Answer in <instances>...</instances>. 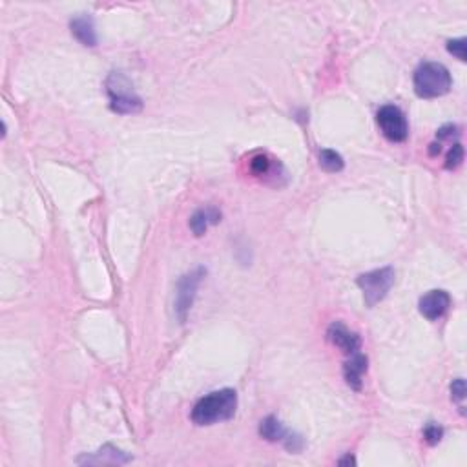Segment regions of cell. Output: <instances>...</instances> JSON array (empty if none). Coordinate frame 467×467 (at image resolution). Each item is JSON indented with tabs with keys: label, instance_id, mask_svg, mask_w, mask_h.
Listing matches in <instances>:
<instances>
[{
	"label": "cell",
	"instance_id": "1",
	"mask_svg": "<svg viewBox=\"0 0 467 467\" xmlns=\"http://www.w3.org/2000/svg\"><path fill=\"white\" fill-rule=\"evenodd\" d=\"M238 409V394L232 389H221L209 396L201 398L192 409V422L195 425H212L224 422L236 414Z\"/></svg>",
	"mask_w": 467,
	"mask_h": 467
},
{
	"label": "cell",
	"instance_id": "5",
	"mask_svg": "<svg viewBox=\"0 0 467 467\" xmlns=\"http://www.w3.org/2000/svg\"><path fill=\"white\" fill-rule=\"evenodd\" d=\"M378 126L391 143H403L409 135V125L405 115L398 106L387 105L378 109Z\"/></svg>",
	"mask_w": 467,
	"mask_h": 467
},
{
	"label": "cell",
	"instance_id": "6",
	"mask_svg": "<svg viewBox=\"0 0 467 467\" xmlns=\"http://www.w3.org/2000/svg\"><path fill=\"white\" fill-rule=\"evenodd\" d=\"M201 278H203V270L197 269V270H194V272L183 276L179 285H177V301H175V310H177V314H179L181 324L186 319V312H188L190 307H192V301H194L195 290H197V285H199V281H201Z\"/></svg>",
	"mask_w": 467,
	"mask_h": 467
},
{
	"label": "cell",
	"instance_id": "14",
	"mask_svg": "<svg viewBox=\"0 0 467 467\" xmlns=\"http://www.w3.org/2000/svg\"><path fill=\"white\" fill-rule=\"evenodd\" d=\"M319 166L327 172H340L343 170L345 163H343V157L334 152V150H321L319 152Z\"/></svg>",
	"mask_w": 467,
	"mask_h": 467
},
{
	"label": "cell",
	"instance_id": "10",
	"mask_svg": "<svg viewBox=\"0 0 467 467\" xmlns=\"http://www.w3.org/2000/svg\"><path fill=\"white\" fill-rule=\"evenodd\" d=\"M71 33L75 35V39L82 42L85 46H97V33H95L94 20L90 17H77V19L71 20Z\"/></svg>",
	"mask_w": 467,
	"mask_h": 467
},
{
	"label": "cell",
	"instance_id": "3",
	"mask_svg": "<svg viewBox=\"0 0 467 467\" xmlns=\"http://www.w3.org/2000/svg\"><path fill=\"white\" fill-rule=\"evenodd\" d=\"M109 106L117 114H137L143 109V100L134 91L130 80L123 73H112L106 80Z\"/></svg>",
	"mask_w": 467,
	"mask_h": 467
},
{
	"label": "cell",
	"instance_id": "17",
	"mask_svg": "<svg viewBox=\"0 0 467 467\" xmlns=\"http://www.w3.org/2000/svg\"><path fill=\"white\" fill-rule=\"evenodd\" d=\"M451 398L452 402L460 403V409H462L464 413V398H466V382H464V378H457L455 382L451 383Z\"/></svg>",
	"mask_w": 467,
	"mask_h": 467
},
{
	"label": "cell",
	"instance_id": "2",
	"mask_svg": "<svg viewBox=\"0 0 467 467\" xmlns=\"http://www.w3.org/2000/svg\"><path fill=\"white\" fill-rule=\"evenodd\" d=\"M449 70L440 62H422L414 71V91L422 99H437L451 90Z\"/></svg>",
	"mask_w": 467,
	"mask_h": 467
},
{
	"label": "cell",
	"instance_id": "16",
	"mask_svg": "<svg viewBox=\"0 0 467 467\" xmlns=\"http://www.w3.org/2000/svg\"><path fill=\"white\" fill-rule=\"evenodd\" d=\"M443 438V428L442 425H438V423L431 422L425 425L423 429V440L429 443V446H437L440 440Z\"/></svg>",
	"mask_w": 467,
	"mask_h": 467
},
{
	"label": "cell",
	"instance_id": "12",
	"mask_svg": "<svg viewBox=\"0 0 467 467\" xmlns=\"http://www.w3.org/2000/svg\"><path fill=\"white\" fill-rule=\"evenodd\" d=\"M132 458L126 455V452L119 451L117 448H114V446H105V448L100 449V451H97L94 455V457H86V458H80L79 462H86V464H126L130 462Z\"/></svg>",
	"mask_w": 467,
	"mask_h": 467
},
{
	"label": "cell",
	"instance_id": "11",
	"mask_svg": "<svg viewBox=\"0 0 467 467\" xmlns=\"http://www.w3.org/2000/svg\"><path fill=\"white\" fill-rule=\"evenodd\" d=\"M219 221H221V212L218 209H214V206H209V209L197 210L192 215V219H190V229L199 238V236H203L209 230L210 224H215Z\"/></svg>",
	"mask_w": 467,
	"mask_h": 467
},
{
	"label": "cell",
	"instance_id": "19",
	"mask_svg": "<svg viewBox=\"0 0 467 467\" xmlns=\"http://www.w3.org/2000/svg\"><path fill=\"white\" fill-rule=\"evenodd\" d=\"M250 168H252V172L256 175H263L269 172L270 168V161L267 155H256L252 159V163H250Z\"/></svg>",
	"mask_w": 467,
	"mask_h": 467
},
{
	"label": "cell",
	"instance_id": "9",
	"mask_svg": "<svg viewBox=\"0 0 467 467\" xmlns=\"http://www.w3.org/2000/svg\"><path fill=\"white\" fill-rule=\"evenodd\" d=\"M365 373H367V356H363L360 353L351 354V360H347L343 365V376H345L349 387L360 391L362 389V378Z\"/></svg>",
	"mask_w": 467,
	"mask_h": 467
},
{
	"label": "cell",
	"instance_id": "15",
	"mask_svg": "<svg viewBox=\"0 0 467 467\" xmlns=\"http://www.w3.org/2000/svg\"><path fill=\"white\" fill-rule=\"evenodd\" d=\"M464 161V148L460 143L452 144V148L449 150L448 157H446V168L448 170H455L458 168Z\"/></svg>",
	"mask_w": 467,
	"mask_h": 467
},
{
	"label": "cell",
	"instance_id": "13",
	"mask_svg": "<svg viewBox=\"0 0 467 467\" xmlns=\"http://www.w3.org/2000/svg\"><path fill=\"white\" fill-rule=\"evenodd\" d=\"M259 434L269 440V442H287V438L290 437L287 429L281 425L276 416H267L259 425Z\"/></svg>",
	"mask_w": 467,
	"mask_h": 467
},
{
	"label": "cell",
	"instance_id": "4",
	"mask_svg": "<svg viewBox=\"0 0 467 467\" xmlns=\"http://www.w3.org/2000/svg\"><path fill=\"white\" fill-rule=\"evenodd\" d=\"M394 283V270L391 267L378 269L373 272L362 274L358 278V287L362 288L363 298L367 307H374L380 303Z\"/></svg>",
	"mask_w": 467,
	"mask_h": 467
},
{
	"label": "cell",
	"instance_id": "18",
	"mask_svg": "<svg viewBox=\"0 0 467 467\" xmlns=\"http://www.w3.org/2000/svg\"><path fill=\"white\" fill-rule=\"evenodd\" d=\"M466 39H455L448 42V51L457 57L458 60H466Z\"/></svg>",
	"mask_w": 467,
	"mask_h": 467
},
{
	"label": "cell",
	"instance_id": "7",
	"mask_svg": "<svg viewBox=\"0 0 467 467\" xmlns=\"http://www.w3.org/2000/svg\"><path fill=\"white\" fill-rule=\"evenodd\" d=\"M418 307H420L422 316L434 321V319L442 318L443 314L448 312V308L451 307V296L446 290H431V292L420 298Z\"/></svg>",
	"mask_w": 467,
	"mask_h": 467
},
{
	"label": "cell",
	"instance_id": "8",
	"mask_svg": "<svg viewBox=\"0 0 467 467\" xmlns=\"http://www.w3.org/2000/svg\"><path fill=\"white\" fill-rule=\"evenodd\" d=\"M327 338L328 342L333 343L334 347L342 349L343 353L349 354V356L354 353H358L360 345H362L358 334L351 333V331H349L343 324H340V321H336V324H333L328 327Z\"/></svg>",
	"mask_w": 467,
	"mask_h": 467
},
{
	"label": "cell",
	"instance_id": "20",
	"mask_svg": "<svg viewBox=\"0 0 467 467\" xmlns=\"http://www.w3.org/2000/svg\"><path fill=\"white\" fill-rule=\"evenodd\" d=\"M340 466H345V464H356V460H354V457H351V455H347V457L345 458H342V460H340Z\"/></svg>",
	"mask_w": 467,
	"mask_h": 467
}]
</instances>
